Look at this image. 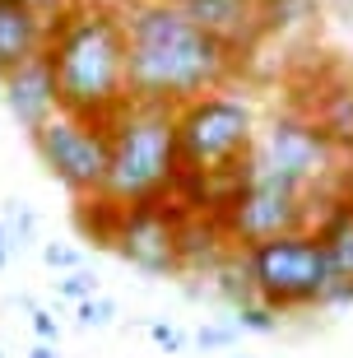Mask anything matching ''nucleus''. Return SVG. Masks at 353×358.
<instances>
[{"mask_svg": "<svg viewBox=\"0 0 353 358\" xmlns=\"http://www.w3.org/2000/svg\"><path fill=\"white\" fill-rule=\"evenodd\" d=\"M126 14V80L131 98L182 107L200 93L228 89L242 70V52L186 5L121 0Z\"/></svg>", "mask_w": 353, "mask_h": 358, "instance_id": "nucleus-1", "label": "nucleus"}, {"mask_svg": "<svg viewBox=\"0 0 353 358\" xmlns=\"http://www.w3.org/2000/svg\"><path fill=\"white\" fill-rule=\"evenodd\" d=\"M47 66L56 80V103L70 117L112 126L131 103L126 80V14L117 0H70L52 14Z\"/></svg>", "mask_w": 353, "mask_h": 358, "instance_id": "nucleus-2", "label": "nucleus"}, {"mask_svg": "<svg viewBox=\"0 0 353 358\" xmlns=\"http://www.w3.org/2000/svg\"><path fill=\"white\" fill-rule=\"evenodd\" d=\"M261 121L247 98L228 89L200 93L177 107V154H182V182L172 200L182 210L219 214L242 177H247L251 149H256Z\"/></svg>", "mask_w": 353, "mask_h": 358, "instance_id": "nucleus-3", "label": "nucleus"}, {"mask_svg": "<svg viewBox=\"0 0 353 358\" xmlns=\"http://www.w3.org/2000/svg\"><path fill=\"white\" fill-rule=\"evenodd\" d=\"M112 163H107L103 200L112 205H149L172 200L182 182V154H177V107L131 98L112 126Z\"/></svg>", "mask_w": 353, "mask_h": 358, "instance_id": "nucleus-4", "label": "nucleus"}, {"mask_svg": "<svg viewBox=\"0 0 353 358\" xmlns=\"http://www.w3.org/2000/svg\"><path fill=\"white\" fill-rule=\"evenodd\" d=\"M237 266L251 284V298L284 312H312V307H335V275H330L326 247L316 228H293L279 238L251 242L237 252Z\"/></svg>", "mask_w": 353, "mask_h": 358, "instance_id": "nucleus-5", "label": "nucleus"}, {"mask_svg": "<svg viewBox=\"0 0 353 358\" xmlns=\"http://www.w3.org/2000/svg\"><path fill=\"white\" fill-rule=\"evenodd\" d=\"M344 154L326 140V131L316 126L302 107L293 112H279L261 135H256V149H251V173L275 177V182L298 186L302 196H312L316 205H326L330 196L349 191V173L340 168Z\"/></svg>", "mask_w": 353, "mask_h": 358, "instance_id": "nucleus-6", "label": "nucleus"}, {"mask_svg": "<svg viewBox=\"0 0 353 358\" xmlns=\"http://www.w3.org/2000/svg\"><path fill=\"white\" fill-rule=\"evenodd\" d=\"M28 145L38 154V163L47 168L61 191L70 200H93L107 186V163H112V135L98 121L56 112L38 135H28Z\"/></svg>", "mask_w": 353, "mask_h": 358, "instance_id": "nucleus-7", "label": "nucleus"}, {"mask_svg": "<svg viewBox=\"0 0 353 358\" xmlns=\"http://www.w3.org/2000/svg\"><path fill=\"white\" fill-rule=\"evenodd\" d=\"M316 205L312 196H302L298 186L275 182V177H261L251 173L242 177L228 205L219 210V224H223V238L233 252L251 247V242H265V238H279V233H293V228H312L316 219Z\"/></svg>", "mask_w": 353, "mask_h": 358, "instance_id": "nucleus-8", "label": "nucleus"}, {"mask_svg": "<svg viewBox=\"0 0 353 358\" xmlns=\"http://www.w3.org/2000/svg\"><path fill=\"white\" fill-rule=\"evenodd\" d=\"M107 252L140 275L172 279L186 270L182 256V205L177 200H149V205H126L117 219V233L107 242Z\"/></svg>", "mask_w": 353, "mask_h": 358, "instance_id": "nucleus-9", "label": "nucleus"}, {"mask_svg": "<svg viewBox=\"0 0 353 358\" xmlns=\"http://www.w3.org/2000/svg\"><path fill=\"white\" fill-rule=\"evenodd\" d=\"M0 98H5V107H10V117H14L19 131L38 135L42 126L61 112L47 56H33V61H24V66H14L10 75H0Z\"/></svg>", "mask_w": 353, "mask_h": 358, "instance_id": "nucleus-10", "label": "nucleus"}, {"mask_svg": "<svg viewBox=\"0 0 353 358\" xmlns=\"http://www.w3.org/2000/svg\"><path fill=\"white\" fill-rule=\"evenodd\" d=\"M316 238L326 247V261H330V275H335V307H349L353 303V186L330 196L312 219Z\"/></svg>", "mask_w": 353, "mask_h": 358, "instance_id": "nucleus-11", "label": "nucleus"}, {"mask_svg": "<svg viewBox=\"0 0 353 358\" xmlns=\"http://www.w3.org/2000/svg\"><path fill=\"white\" fill-rule=\"evenodd\" d=\"M52 38V14L28 5V0H0V75L24 66L47 52Z\"/></svg>", "mask_w": 353, "mask_h": 358, "instance_id": "nucleus-12", "label": "nucleus"}, {"mask_svg": "<svg viewBox=\"0 0 353 358\" xmlns=\"http://www.w3.org/2000/svg\"><path fill=\"white\" fill-rule=\"evenodd\" d=\"M326 131V140L353 159V70H335L330 80H316V98L302 107Z\"/></svg>", "mask_w": 353, "mask_h": 358, "instance_id": "nucleus-13", "label": "nucleus"}, {"mask_svg": "<svg viewBox=\"0 0 353 358\" xmlns=\"http://www.w3.org/2000/svg\"><path fill=\"white\" fill-rule=\"evenodd\" d=\"M186 10L196 14L205 28H214L219 38H228L237 52H256V42L265 38L261 24V0H191Z\"/></svg>", "mask_w": 353, "mask_h": 358, "instance_id": "nucleus-14", "label": "nucleus"}, {"mask_svg": "<svg viewBox=\"0 0 353 358\" xmlns=\"http://www.w3.org/2000/svg\"><path fill=\"white\" fill-rule=\"evenodd\" d=\"M0 219H5V228H10L14 252H19V256H24L28 247H38V238H42V219H38V210H33L24 196H10V200H5V205H0Z\"/></svg>", "mask_w": 353, "mask_h": 358, "instance_id": "nucleus-15", "label": "nucleus"}, {"mask_svg": "<svg viewBox=\"0 0 353 358\" xmlns=\"http://www.w3.org/2000/svg\"><path fill=\"white\" fill-rule=\"evenodd\" d=\"M233 321H237V331H251V335L279 331V312L265 307L261 298H242V303H233Z\"/></svg>", "mask_w": 353, "mask_h": 358, "instance_id": "nucleus-16", "label": "nucleus"}, {"mask_svg": "<svg viewBox=\"0 0 353 358\" xmlns=\"http://www.w3.org/2000/svg\"><path fill=\"white\" fill-rule=\"evenodd\" d=\"M93 293H103V284H98V275H93L89 266L56 275V298H66V303H84V298H93Z\"/></svg>", "mask_w": 353, "mask_h": 358, "instance_id": "nucleus-17", "label": "nucleus"}, {"mask_svg": "<svg viewBox=\"0 0 353 358\" xmlns=\"http://www.w3.org/2000/svg\"><path fill=\"white\" fill-rule=\"evenodd\" d=\"M75 321L84 326V331H107V326L117 321V303H112L107 293H93V298L75 303Z\"/></svg>", "mask_w": 353, "mask_h": 358, "instance_id": "nucleus-18", "label": "nucleus"}, {"mask_svg": "<svg viewBox=\"0 0 353 358\" xmlns=\"http://www.w3.org/2000/svg\"><path fill=\"white\" fill-rule=\"evenodd\" d=\"M237 321L228 317V321H205V326H200L196 331V345L205 349V354H219V349H233L237 345Z\"/></svg>", "mask_w": 353, "mask_h": 358, "instance_id": "nucleus-19", "label": "nucleus"}, {"mask_svg": "<svg viewBox=\"0 0 353 358\" xmlns=\"http://www.w3.org/2000/svg\"><path fill=\"white\" fill-rule=\"evenodd\" d=\"M42 266L56 270V275H66V270H79L84 266V252L70 247V242H42Z\"/></svg>", "mask_w": 353, "mask_h": 358, "instance_id": "nucleus-20", "label": "nucleus"}, {"mask_svg": "<svg viewBox=\"0 0 353 358\" xmlns=\"http://www.w3.org/2000/svg\"><path fill=\"white\" fill-rule=\"evenodd\" d=\"M28 317H33V335H38V340H47V345H61V321H56L47 307H33Z\"/></svg>", "mask_w": 353, "mask_h": 358, "instance_id": "nucleus-21", "label": "nucleus"}, {"mask_svg": "<svg viewBox=\"0 0 353 358\" xmlns=\"http://www.w3.org/2000/svg\"><path fill=\"white\" fill-rule=\"evenodd\" d=\"M149 335H154V345L158 349H168V354H177V349L186 345V335L172 326V321H149Z\"/></svg>", "mask_w": 353, "mask_h": 358, "instance_id": "nucleus-22", "label": "nucleus"}, {"mask_svg": "<svg viewBox=\"0 0 353 358\" xmlns=\"http://www.w3.org/2000/svg\"><path fill=\"white\" fill-rule=\"evenodd\" d=\"M14 238H10V228H5V219H0V275H5V270L14 266Z\"/></svg>", "mask_w": 353, "mask_h": 358, "instance_id": "nucleus-23", "label": "nucleus"}, {"mask_svg": "<svg viewBox=\"0 0 353 358\" xmlns=\"http://www.w3.org/2000/svg\"><path fill=\"white\" fill-rule=\"evenodd\" d=\"M28 358H61V354H56V345H47V340H38V345L28 349Z\"/></svg>", "mask_w": 353, "mask_h": 358, "instance_id": "nucleus-24", "label": "nucleus"}, {"mask_svg": "<svg viewBox=\"0 0 353 358\" xmlns=\"http://www.w3.org/2000/svg\"><path fill=\"white\" fill-rule=\"evenodd\" d=\"M28 5H38V10H47V14H56V10H66L70 0H28Z\"/></svg>", "mask_w": 353, "mask_h": 358, "instance_id": "nucleus-25", "label": "nucleus"}, {"mask_svg": "<svg viewBox=\"0 0 353 358\" xmlns=\"http://www.w3.org/2000/svg\"><path fill=\"white\" fill-rule=\"evenodd\" d=\"M154 5H191V0H154Z\"/></svg>", "mask_w": 353, "mask_h": 358, "instance_id": "nucleus-26", "label": "nucleus"}, {"mask_svg": "<svg viewBox=\"0 0 353 358\" xmlns=\"http://www.w3.org/2000/svg\"><path fill=\"white\" fill-rule=\"evenodd\" d=\"M349 163H353V159H349ZM349 186H353V168H349Z\"/></svg>", "mask_w": 353, "mask_h": 358, "instance_id": "nucleus-27", "label": "nucleus"}, {"mask_svg": "<svg viewBox=\"0 0 353 358\" xmlns=\"http://www.w3.org/2000/svg\"><path fill=\"white\" fill-rule=\"evenodd\" d=\"M0 358H5V349H0Z\"/></svg>", "mask_w": 353, "mask_h": 358, "instance_id": "nucleus-28", "label": "nucleus"}, {"mask_svg": "<svg viewBox=\"0 0 353 358\" xmlns=\"http://www.w3.org/2000/svg\"><path fill=\"white\" fill-rule=\"evenodd\" d=\"M233 358H237V354H233Z\"/></svg>", "mask_w": 353, "mask_h": 358, "instance_id": "nucleus-29", "label": "nucleus"}, {"mask_svg": "<svg viewBox=\"0 0 353 358\" xmlns=\"http://www.w3.org/2000/svg\"><path fill=\"white\" fill-rule=\"evenodd\" d=\"M349 70H353V66H349Z\"/></svg>", "mask_w": 353, "mask_h": 358, "instance_id": "nucleus-30", "label": "nucleus"}]
</instances>
